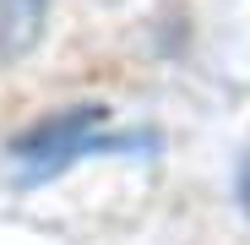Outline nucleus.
<instances>
[{
	"label": "nucleus",
	"instance_id": "obj_2",
	"mask_svg": "<svg viewBox=\"0 0 250 245\" xmlns=\"http://www.w3.org/2000/svg\"><path fill=\"white\" fill-rule=\"evenodd\" d=\"M49 22V0H0V60H22L38 49Z\"/></svg>",
	"mask_w": 250,
	"mask_h": 245
},
{
	"label": "nucleus",
	"instance_id": "obj_1",
	"mask_svg": "<svg viewBox=\"0 0 250 245\" xmlns=\"http://www.w3.org/2000/svg\"><path fill=\"white\" fill-rule=\"evenodd\" d=\"M104 126H109V109L104 104H71V109L44 114L22 136H11V153L22 163H33V180H44V175L71 169L76 158H87L93 142L104 136Z\"/></svg>",
	"mask_w": 250,
	"mask_h": 245
},
{
	"label": "nucleus",
	"instance_id": "obj_3",
	"mask_svg": "<svg viewBox=\"0 0 250 245\" xmlns=\"http://www.w3.org/2000/svg\"><path fill=\"white\" fill-rule=\"evenodd\" d=\"M234 196H239V207L250 213V147H245V158H239V175H234Z\"/></svg>",
	"mask_w": 250,
	"mask_h": 245
}]
</instances>
